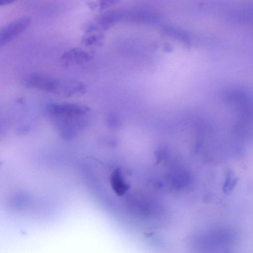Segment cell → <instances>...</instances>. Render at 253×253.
Masks as SVG:
<instances>
[{
  "instance_id": "7a4b0ae2",
  "label": "cell",
  "mask_w": 253,
  "mask_h": 253,
  "mask_svg": "<svg viewBox=\"0 0 253 253\" xmlns=\"http://www.w3.org/2000/svg\"><path fill=\"white\" fill-rule=\"evenodd\" d=\"M31 20L28 17L15 20L0 28V48L8 43L24 31Z\"/></svg>"
},
{
  "instance_id": "3957f363",
  "label": "cell",
  "mask_w": 253,
  "mask_h": 253,
  "mask_svg": "<svg viewBox=\"0 0 253 253\" xmlns=\"http://www.w3.org/2000/svg\"><path fill=\"white\" fill-rule=\"evenodd\" d=\"M112 186L118 195H123L128 189V185L125 182L121 169H116L111 176Z\"/></svg>"
},
{
  "instance_id": "6da1fadb",
  "label": "cell",
  "mask_w": 253,
  "mask_h": 253,
  "mask_svg": "<svg viewBox=\"0 0 253 253\" xmlns=\"http://www.w3.org/2000/svg\"><path fill=\"white\" fill-rule=\"evenodd\" d=\"M21 82L27 87L55 94L58 91L60 83V79L37 74L24 76Z\"/></svg>"
}]
</instances>
